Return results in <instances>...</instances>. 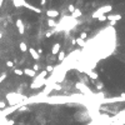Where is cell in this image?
I'll return each mask as SVG.
<instances>
[{"mask_svg": "<svg viewBox=\"0 0 125 125\" xmlns=\"http://www.w3.org/2000/svg\"><path fill=\"white\" fill-rule=\"evenodd\" d=\"M76 44L79 46H83V48H85V45H86V41L85 40H83V39H80V38H78L76 39Z\"/></svg>", "mask_w": 125, "mask_h": 125, "instance_id": "cell-15", "label": "cell"}, {"mask_svg": "<svg viewBox=\"0 0 125 125\" xmlns=\"http://www.w3.org/2000/svg\"><path fill=\"white\" fill-rule=\"evenodd\" d=\"M14 74H16V75H19V76H21V75H24V71H23V69H15V68H14Z\"/></svg>", "mask_w": 125, "mask_h": 125, "instance_id": "cell-17", "label": "cell"}, {"mask_svg": "<svg viewBox=\"0 0 125 125\" xmlns=\"http://www.w3.org/2000/svg\"><path fill=\"white\" fill-rule=\"evenodd\" d=\"M6 66L8 68H14V61L13 60H6Z\"/></svg>", "mask_w": 125, "mask_h": 125, "instance_id": "cell-23", "label": "cell"}, {"mask_svg": "<svg viewBox=\"0 0 125 125\" xmlns=\"http://www.w3.org/2000/svg\"><path fill=\"white\" fill-rule=\"evenodd\" d=\"M46 1H48V0H40V5H41V6H44V5L46 4Z\"/></svg>", "mask_w": 125, "mask_h": 125, "instance_id": "cell-27", "label": "cell"}, {"mask_svg": "<svg viewBox=\"0 0 125 125\" xmlns=\"http://www.w3.org/2000/svg\"><path fill=\"white\" fill-rule=\"evenodd\" d=\"M108 16V20H115V21H118V20H120L121 19V15H106Z\"/></svg>", "mask_w": 125, "mask_h": 125, "instance_id": "cell-13", "label": "cell"}, {"mask_svg": "<svg viewBox=\"0 0 125 125\" xmlns=\"http://www.w3.org/2000/svg\"><path fill=\"white\" fill-rule=\"evenodd\" d=\"M98 20L100 21V23H104V21H106V20H108V16H106V15H101V16H99V18H98Z\"/></svg>", "mask_w": 125, "mask_h": 125, "instance_id": "cell-20", "label": "cell"}, {"mask_svg": "<svg viewBox=\"0 0 125 125\" xmlns=\"http://www.w3.org/2000/svg\"><path fill=\"white\" fill-rule=\"evenodd\" d=\"M15 25H16L18 31H19L20 34H24V33H25V24H24L23 19H16V20H15Z\"/></svg>", "mask_w": 125, "mask_h": 125, "instance_id": "cell-4", "label": "cell"}, {"mask_svg": "<svg viewBox=\"0 0 125 125\" xmlns=\"http://www.w3.org/2000/svg\"><path fill=\"white\" fill-rule=\"evenodd\" d=\"M95 89L96 90H103L104 89V84H103L101 81H96L95 83Z\"/></svg>", "mask_w": 125, "mask_h": 125, "instance_id": "cell-16", "label": "cell"}, {"mask_svg": "<svg viewBox=\"0 0 125 125\" xmlns=\"http://www.w3.org/2000/svg\"><path fill=\"white\" fill-rule=\"evenodd\" d=\"M113 10V6L111 5H104V6H100L98 10H95L93 14H91V18L93 19H98L99 16L101 15H105L106 13H110Z\"/></svg>", "mask_w": 125, "mask_h": 125, "instance_id": "cell-2", "label": "cell"}, {"mask_svg": "<svg viewBox=\"0 0 125 125\" xmlns=\"http://www.w3.org/2000/svg\"><path fill=\"white\" fill-rule=\"evenodd\" d=\"M45 70L50 74V73H53V71H54V66H53V65H48V66L45 68Z\"/></svg>", "mask_w": 125, "mask_h": 125, "instance_id": "cell-22", "label": "cell"}, {"mask_svg": "<svg viewBox=\"0 0 125 125\" xmlns=\"http://www.w3.org/2000/svg\"><path fill=\"white\" fill-rule=\"evenodd\" d=\"M116 24V21L115 20H110V26H114Z\"/></svg>", "mask_w": 125, "mask_h": 125, "instance_id": "cell-28", "label": "cell"}, {"mask_svg": "<svg viewBox=\"0 0 125 125\" xmlns=\"http://www.w3.org/2000/svg\"><path fill=\"white\" fill-rule=\"evenodd\" d=\"M6 99L9 100V103H10V104H11L13 106H14V105L23 104L24 100H26V98H25V96H23V95H20V94H14V93L6 95Z\"/></svg>", "mask_w": 125, "mask_h": 125, "instance_id": "cell-1", "label": "cell"}, {"mask_svg": "<svg viewBox=\"0 0 125 125\" xmlns=\"http://www.w3.org/2000/svg\"><path fill=\"white\" fill-rule=\"evenodd\" d=\"M6 109V103L5 101H0V110Z\"/></svg>", "mask_w": 125, "mask_h": 125, "instance_id": "cell-24", "label": "cell"}, {"mask_svg": "<svg viewBox=\"0 0 125 125\" xmlns=\"http://www.w3.org/2000/svg\"><path fill=\"white\" fill-rule=\"evenodd\" d=\"M3 39V33H0V40Z\"/></svg>", "mask_w": 125, "mask_h": 125, "instance_id": "cell-31", "label": "cell"}, {"mask_svg": "<svg viewBox=\"0 0 125 125\" xmlns=\"http://www.w3.org/2000/svg\"><path fill=\"white\" fill-rule=\"evenodd\" d=\"M19 49H20L21 53H26V51L29 50V48H28V45L25 44V41H21V43L19 44Z\"/></svg>", "mask_w": 125, "mask_h": 125, "instance_id": "cell-9", "label": "cell"}, {"mask_svg": "<svg viewBox=\"0 0 125 125\" xmlns=\"http://www.w3.org/2000/svg\"><path fill=\"white\" fill-rule=\"evenodd\" d=\"M64 59H65V53H64L63 50H60V53L58 54V60L60 61V63H63V61H64Z\"/></svg>", "mask_w": 125, "mask_h": 125, "instance_id": "cell-14", "label": "cell"}, {"mask_svg": "<svg viewBox=\"0 0 125 125\" xmlns=\"http://www.w3.org/2000/svg\"><path fill=\"white\" fill-rule=\"evenodd\" d=\"M59 15H60V13H59L58 10H55V9H49V10H46V16H48L49 19H55V18H58Z\"/></svg>", "mask_w": 125, "mask_h": 125, "instance_id": "cell-5", "label": "cell"}, {"mask_svg": "<svg viewBox=\"0 0 125 125\" xmlns=\"http://www.w3.org/2000/svg\"><path fill=\"white\" fill-rule=\"evenodd\" d=\"M83 15V13H81V10L80 9H75V11L71 14V18H74V19H76V18H80Z\"/></svg>", "mask_w": 125, "mask_h": 125, "instance_id": "cell-11", "label": "cell"}, {"mask_svg": "<svg viewBox=\"0 0 125 125\" xmlns=\"http://www.w3.org/2000/svg\"><path fill=\"white\" fill-rule=\"evenodd\" d=\"M88 75H89V78H90L91 80H98V78H99L98 73H96V71H93V70L88 73Z\"/></svg>", "mask_w": 125, "mask_h": 125, "instance_id": "cell-10", "label": "cell"}, {"mask_svg": "<svg viewBox=\"0 0 125 125\" xmlns=\"http://www.w3.org/2000/svg\"><path fill=\"white\" fill-rule=\"evenodd\" d=\"M48 26H50V28H56V26H58V23H56L54 19H48Z\"/></svg>", "mask_w": 125, "mask_h": 125, "instance_id": "cell-12", "label": "cell"}, {"mask_svg": "<svg viewBox=\"0 0 125 125\" xmlns=\"http://www.w3.org/2000/svg\"><path fill=\"white\" fill-rule=\"evenodd\" d=\"M29 53H30V55H31V58L34 59L35 61H38V60H40V54L38 53V51H36L34 48H29Z\"/></svg>", "mask_w": 125, "mask_h": 125, "instance_id": "cell-7", "label": "cell"}, {"mask_svg": "<svg viewBox=\"0 0 125 125\" xmlns=\"http://www.w3.org/2000/svg\"><path fill=\"white\" fill-rule=\"evenodd\" d=\"M75 86H76V89H80L83 93H85L86 95H89V96H94V94L89 90V88H88L84 83H76V84H75Z\"/></svg>", "mask_w": 125, "mask_h": 125, "instance_id": "cell-3", "label": "cell"}, {"mask_svg": "<svg viewBox=\"0 0 125 125\" xmlns=\"http://www.w3.org/2000/svg\"><path fill=\"white\" fill-rule=\"evenodd\" d=\"M79 38L83 39V40H85V39L88 38V33H86V31H81V33H80V36H79Z\"/></svg>", "mask_w": 125, "mask_h": 125, "instance_id": "cell-19", "label": "cell"}, {"mask_svg": "<svg viewBox=\"0 0 125 125\" xmlns=\"http://www.w3.org/2000/svg\"><path fill=\"white\" fill-rule=\"evenodd\" d=\"M53 33H54V31H46V33H45V36H46V38H50V36L53 35Z\"/></svg>", "mask_w": 125, "mask_h": 125, "instance_id": "cell-26", "label": "cell"}, {"mask_svg": "<svg viewBox=\"0 0 125 125\" xmlns=\"http://www.w3.org/2000/svg\"><path fill=\"white\" fill-rule=\"evenodd\" d=\"M60 49H61V45L60 43H55L53 46H51V55H58L59 53H60Z\"/></svg>", "mask_w": 125, "mask_h": 125, "instance_id": "cell-6", "label": "cell"}, {"mask_svg": "<svg viewBox=\"0 0 125 125\" xmlns=\"http://www.w3.org/2000/svg\"><path fill=\"white\" fill-rule=\"evenodd\" d=\"M34 71H36L38 73L39 70H40V66H39V64H36V63H34V65H33V68H31Z\"/></svg>", "mask_w": 125, "mask_h": 125, "instance_id": "cell-21", "label": "cell"}, {"mask_svg": "<svg viewBox=\"0 0 125 125\" xmlns=\"http://www.w3.org/2000/svg\"><path fill=\"white\" fill-rule=\"evenodd\" d=\"M5 78H6V73H3V74L0 75V84H1L4 80H5Z\"/></svg>", "mask_w": 125, "mask_h": 125, "instance_id": "cell-25", "label": "cell"}, {"mask_svg": "<svg viewBox=\"0 0 125 125\" xmlns=\"http://www.w3.org/2000/svg\"><path fill=\"white\" fill-rule=\"evenodd\" d=\"M75 9H76V8H75V6L73 5V4H69V5H68V10H69V11H70L71 14L75 11Z\"/></svg>", "mask_w": 125, "mask_h": 125, "instance_id": "cell-18", "label": "cell"}, {"mask_svg": "<svg viewBox=\"0 0 125 125\" xmlns=\"http://www.w3.org/2000/svg\"><path fill=\"white\" fill-rule=\"evenodd\" d=\"M23 71H24V74L26 75V76H29V78H35L36 75V71H34L33 69H29V68H25V69H23Z\"/></svg>", "mask_w": 125, "mask_h": 125, "instance_id": "cell-8", "label": "cell"}, {"mask_svg": "<svg viewBox=\"0 0 125 125\" xmlns=\"http://www.w3.org/2000/svg\"><path fill=\"white\" fill-rule=\"evenodd\" d=\"M36 51H38V53H39V54H43V51H44V50H43L41 48H39V49H38V50H36Z\"/></svg>", "mask_w": 125, "mask_h": 125, "instance_id": "cell-30", "label": "cell"}, {"mask_svg": "<svg viewBox=\"0 0 125 125\" xmlns=\"http://www.w3.org/2000/svg\"><path fill=\"white\" fill-rule=\"evenodd\" d=\"M71 44H73V45H78V44H76V39H73V40H71Z\"/></svg>", "mask_w": 125, "mask_h": 125, "instance_id": "cell-29", "label": "cell"}]
</instances>
